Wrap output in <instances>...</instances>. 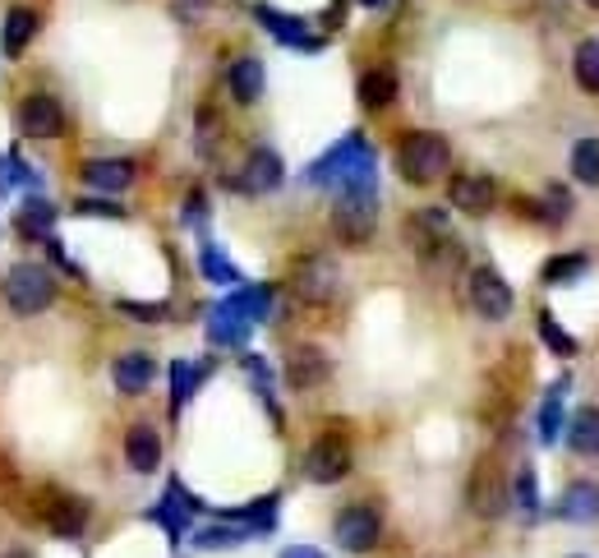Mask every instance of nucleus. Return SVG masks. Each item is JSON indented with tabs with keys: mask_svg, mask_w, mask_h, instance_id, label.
<instances>
[{
	"mask_svg": "<svg viewBox=\"0 0 599 558\" xmlns=\"http://www.w3.org/2000/svg\"><path fill=\"white\" fill-rule=\"evenodd\" d=\"M245 540V531L240 526H208V531H198V545L204 549H227V545H240Z\"/></svg>",
	"mask_w": 599,
	"mask_h": 558,
	"instance_id": "nucleus-34",
	"label": "nucleus"
},
{
	"mask_svg": "<svg viewBox=\"0 0 599 558\" xmlns=\"http://www.w3.org/2000/svg\"><path fill=\"white\" fill-rule=\"evenodd\" d=\"M576 83L599 93V42H581L576 47Z\"/></svg>",
	"mask_w": 599,
	"mask_h": 558,
	"instance_id": "nucleus-33",
	"label": "nucleus"
},
{
	"mask_svg": "<svg viewBox=\"0 0 599 558\" xmlns=\"http://www.w3.org/2000/svg\"><path fill=\"white\" fill-rule=\"evenodd\" d=\"M517 508L521 512L540 508V485H535V471H530V466H521V471H517Z\"/></svg>",
	"mask_w": 599,
	"mask_h": 558,
	"instance_id": "nucleus-35",
	"label": "nucleus"
},
{
	"mask_svg": "<svg viewBox=\"0 0 599 558\" xmlns=\"http://www.w3.org/2000/svg\"><path fill=\"white\" fill-rule=\"evenodd\" d=\"M152 378H158V365H152V355H143V351H129L111 365V384H116V392H125V397L148 392Z\"/></svg>",
	"mask_w": 599,
	"mask_h": 558,
	"instance_id": "nucleus-15",
	"label": "nucleus"
},
{
	"mask_svg": "<svg viewBox=\"0 0 599 558\" xmlns=\"http://www.w3.org/2000/svg\"><path fill=\"white\" fill-rule=\"evenodd\" d=\"M5 300L19 319H33L56 300V277L42 263H14L5 273Z\"/></svg>",
	"mask_w": 599,
	"mask_h": 558,
	"instance_id": "nucleus-4",
	"label": "nucleus"
},
{
	"mask_svg": "<svg viewBox=\"0 0 599 558\" xmlns=\"http://www.w3.org/2000/svg\"><path fill=\"white\" fill-rule=\"evenodd\" d=\"M291 292L304 300V305H327L337 296V263L327 254H304L296 259L291 267Z\"/></svg>",
	"mask_w": 599,
	"mask_h": 558,
	"instance_id": "nucleus-8",
	"label": "nucleus"
},
{
	"mask_svg": "<svg viewBox=\"0 0 599 558\" xmlns=\"http://www.w3.org/2000/svg\"><path fill=\"white\" fill-rule=\"evenodd\" d=\"M217 139H221V121H217L212 111L204 106V111H198V148L212 152V148H217Z\"/></svg>",
	"mask_w": 599,
	"mask_h": 558,
	"instance_id": "nucleus-36",
	"label": "nucleus"
},
{
	"mask_svg": "<svg viewBox=\"0 0 599 558\" xmlns=\"http://www.w3.org/2000/svg\"><path fill=\"white\" fill-rule=\"evenodd\" d=\"M567 443H572V453H581V457L599 453V407H581V411L572 415Z\"/></svg>",
	"mask_w": 599,
	"mask_h": 558,
	"instance_id": "nucleus-23",
	"label": "nucleus"
},
{
	"mask_svg": "<svg viewBox=\"0 0 599 558\" xmlns=\"http://www.w3.org/2000/svg\"><path fill=\"white\" fill-rule=\"evenodd\" d=\"M332 535H337L342 549H350V554H369L373 545H379V535H383L379 508H369V503H350V508H342L337 522H332Z\"/></svg>",
	"mask_w": 599,
	"mask_h": 558,
	"instance_id": "nucleus-7",
	"label": "nucleus"
},
{
	"mask_svg": "<svg viewBox=\"0 0 599 558\" xmlns=\"http://www.w3.org/2000/svg\"><path fill=\"white\" fill-rule=\"evenodd\" d=\"M590 267V259L586 254H558V259H549L544 267H540V277L549 282V286H567V282H576Z\"/></svg>",
	"mask_w": 599,
	"mask_h": 558,
	"instance_id": "nucleus-28",
	"label": "nucleus"
},
{
	"mask_svg": "<svg viewBox=\"0 0 599 558\" xmlns=\"http://www.w3.org/2000/svg\"><path fill=\"white\" fill-rule=\"evenodd\" d=\"M563 397H567V378H558V384L549 388L544 407H540V443H558V434H563Z\"/></svg>",
	"mask_w": 599,
	"mask_h": 558,
	"instance_id": "nucleus-27",
	"label": "nucleus"
},
{
	"mask_svg": "<svg viewBox=\"0 0 599 558\" xmlns=\"http://www.w3.org/2000/svg\"><path fill=\"white\" fill-rule=\"evenodd\" d=\"M494 181L489 175H480V171H461L452 175V185H448V204L461 208V213H471V217H484V213H494Z\"/></svg>",
	"mask_w": 599,
	"mask_h": 558,
	"instance_id": "nucleus-11",
	"label": "nucleus"
},
{
	"mask_svg": "<svg viewBox=\"0 0 599 558\" xmlns=\"http://www.w3.org/2000/svg\"><path fill=\"white\" fill-rule=\"evenodd\" d=\"M281 558H327V554L314 545H291V549H281Z\"/></svg>",
	"mask_w": 599,
	"mask_h": 558,
	"instance_id": "nucleus-40",
	"label": "nucleus"
},
{
	"mask_svg": "<svg viewBox=\"0 0 599 558\" xmlns=\"http://www.w3.org/2000/svg\"><path fill=\"white\" fill-rule=\"evenodd\" d=\"M558 517L563 522H595L599 517V485H590V480L567 485V494L558 503Z\"/></svg>",
	"mask_w": 599,
	"mask_h": 558,
	"instance_id": "nucleus-20",
	"label": "nucleus"
},
{
	"mask_svg": "<svg viewBox=\"0 0 599 558\" xmlns=\"http://www.w3.org/2000/svg\"><path fill=\"white\" fill-rule=\"evenodd\" d=\"M212 5V0H175V10H181V19H198Z\"/></svg>",
	"mask_w": 599,
	"mask_h": 558,
	"instance_id": "nucleus-39",
	"label": "nucleus"
},
{
	"mask_svg": "<svg viewBox=\"0 0 599 558\" xmlns=\"http://www.w3.org/2000/svg\"><path fill=\"white\" fill-rule=\"evenodd\" d=\"M198 267H204V277L217 282V286H235L240 282V273L227 263V254H221L217 244H204V250H198Z\"/></svg>",
	"mask_w": 599,
	"mask_h": 558,
	"instance_id": "nucleus-31",
	"label": "nucleus"
},
{
	"mask_svg": "<svg viewBox=\"0 0 599 558\" xmlns=\"http://www.w3.org/2000/svg\"><path fill=\"white\" fill-rule=\"evenodd\" d=\"M465 300H471V309L480 319H489V323H503L507 315H512V286H507L494 267H475L471 277H465Z\"/></svg>",
	"mask_w": 599,
	"mask_h": 558,
	"instance_id": "nucleus-6",
	"label": "nucleus"
},
{
	"mask_svg": "<svg viewBox=\"0 0 599 558\" xmlns=\"http://www.w3.org/2000/svg\"><path fill=\"white\" fill-rule=\"evenodd\" d=\"M254 14L263 19V29H268L277 42H291V47H300V52H319V37H309L296 14H277L273 5H258Z\"/></svg>",
	"mask_w": 599,
	"mask_h": 558,
	"instance_id": "nucleus-18",
	"label": "nucleus"
},
{
	"mask_svg": "<svg viewBox=\"0 0 599 558\" xmlns=\"http://www.w3.org/2000/svg\"><path fill=\"white\" fill-rule=\"evenodd\" d=\"M0 558H33L28 549H10V554H0Z\"/></svg>",
	"mask_w": 599,
	"mask_h": 558,
	"instance_id": "nucleus-41",
	"label": "nucleus"
},
{
	"mask_svg": "<svg viewBox=\"0 0 599 558\" xmlns=\"http://www.w3.org/2000/svg\"><path fill=\"white\" fill-rule=\"evenodd\" d=\"M33 33H37V14L28 10V5H14L10 14H5V33H0V47H5V56H19L33 42Z\"/></svg>",
	"mask_w": 599,
	"mask_h": 558,
	"instance_id": "nucleus-22",
	"label": "nucleus"
},
{
	"mask_svg": "<svg viewBox=\"0 0 599 558\" xmlns=\"http://www.w3.org/2000/svg\"><path fill=\"white\" fill-rule=\"evenodd\" d=\"M365 5H388V0H365Z\"/></svg>",
	"mask_w": 599,
	"mask_h": 558,
	"instance_id": "nucleus-42",
	"label": "nucleus"
},
{
	"mask_svg": "<svg viewBox=\"0 0 599 558\" xmlns=\"http://www.w3.org/2000/svg\"><path fill=\"white\" fill-rule=\"evenodd\" d=\"M120 309H125V315H135V319H143V323H158V319H166V305H139V300H120Z\"/></svg>",
	"mask_w": 599,
	"mask_h": 558,
	"instance_id": "nucleus-37",
	"label": "nucleus"
},
{
	"mask_svg": "<svg viewBox=\"0 0 599 558\" xmlns=\"http://www.w3.org/2000/svg\"><path fill=\"white\" fill-rule=\"evenodd\" d=\"M540 338L549 342L553 355H576V338H572V332H563L558 315H549V309H540Z\"/></svg>",
	"mask_w": 599,
	"mask_h": 558,
	"instance_id": "nucleus-32",
	"label": "nucleus"
},
{
	"mask_svg": "<svg viewBox=\"0 0 599 558\" xmlns=\"http://www.w3.org/2000/svg\"><path fill=\"white\" fill-rule=\"evenodd\" d=\"M79 213H97V217H120L116 204H97V198H83V204H74Z\"/></svg>",
	"mask_w": 599,
	"mask_h": 558,
	"instance_id": "nucleus-38",
	"label": "nucleus"
},
{
	"mask_svg": "<svg viewBox=\"0 0 599 558\" xmlns=\"http://www.w3.org/2000/svg\"><path fill=\"white\" fill-rule=\"evenodd\" d=\"M373 231H379V198H373V190H342L337 208H332V236L350 244V250H365Z\"/></svg>",
	"mask_w": 599,
	"mask_h": 558,
	"instance_id": "nucleus-3",
	"label": "nucleus"
},
{
	"mask_svg": "<svg viewBox=\"0 0 599 558\" xmlns=\"http://www.w3.org/2000/svg\"><path fill=\"white\" fill-rule=\"evenodd\" d=\"M572 175L581 185H599V139H581L572 148Z\"/></svg>",
	"mask_w": 599,
	"mask_h": 558,
	"instance_id": "nucleus-30",
	"label": "nucleus"
},
{
	"mask_svg": "<svg viewBox=\"0 0 599 558\" xmlns=\"http://www.w3.org/2000/svg\"><path fill=\"white\" fill-rule=\"evenodd\" d=\"M235 190H245V194H268L281 185V158L273 148H254L250 152V162L245 171H240V181H231Z\"/></svg>",
	"mask_w": 599,
	"mask_h": 558,
	"instance_id": "nucleus-14",
	"label": "nucleus"
},
{
	"mask_svg": "<svg viewBox=\"0 0 599 558\" xmlns=\"http://www.w3.org/2000/svg\"><path fill=\"white\" fill-rule=\"evenodd\" d=\"M221 305H231L245 323H258V319L273 315V286H240V292L231 300H221Z\"/></svg>",
	"mask_w": 599,
	"mask_h": 558,
	"instance_id": "nucleus-24",
	"label": "nucleus"
},
{
	"mask_svg": "<svg viewBox=\"0 0 599 558\" xmlns=\"http://www.w3.org/2000/svg\"><path fill=\"white\" fill-rule=\"evenodd\" d=\"M227 83H231V98L235 102H245V106L258 102L263 98V60L258 56H240L231 65V79Z\"/></svg>",
	"mask_w": 599,
	"mask_h": 558,
	"instance_id": "nucleus-21",
	"label": "nucleus"
},
{
	"mask_svg": "<svg viewBox=\"0 0 599 558\" xmlns=\"http://www.w3.org/2000/svg\"><path fill=\"white\" fill-rule=\"evenodd\" d=\"M47 526L60 535V540H79L83 526H88V503L74 494H47V508H42Z\"/></svg>",
	"mask_w": 599,
	"mask_h": 558,
	"instance_id": "nucleus-13",
	"label": "nucleus"
},
{
	"mask_svg": "<svg viewBox=\"0 0 599 558\" xmlns=\"http://www.w3.org/2000/svg\"><path fill=\"white\" fill-rule=\"evenodd\" d=\"M79 175H83L88 190L120 194V190H129V181H135V162H125V158H97V162H88Z\"/></svg>",
	"mask_w": 599,
	"mask_h": 558,
	"instance_id": "nucleus-16",
	"label": "nucleus"
},
{
	"mask_svg": "<svg viewBox=\"0 0 599 558\" xmlns=\"http://www.w3.org/2000/svg\"><path fill=\"white\" fill-rule=\"evenodd\" d=\"M465 503H471L475 517L494 522L507 512V503H512V485H507V471L498 466V457H480L471 480H465Z\"/></svg>",
	"mask_w": 599,
	"mask_h": 558,
	"instance_id": "nucleus-5",
	"label": "nucleus"
},
{
	"mask_svg": "<svg viewBox=\"0 0 599 558\" xmlns=\"http://www.w3.org/2000/svg\"><path fill=\"white\" fill-rule=\"evenodd\" d=\"M125 462H129V471H158V462H162V439L158 430H148V425H135L125 434Z\"/></svg>",
	"mask_w": 599,
	"mask_h": 558,
	"instance_id": "nucleus-17",
	"label": "nucleus"
},
{
	"mask_svg": "<svg viewBox=\"0 0 599 558\" xmlns=\"http://www.w3.org/2000/svg\"><path fill=\"white\" fill-rule=\"evenodd\" d=\"M314 185H342V190H373V148L365 134H346L337 148H327L323 158L309 167Z\"/></svg>",
	"mask_w": 599,
	"mask_h": 558,
	"instance_id": "nucleus-1",
	"label": "nucleus"
},
{
	"mask_svg": "<svg viewBox=\"0 0 599 558\" xmlns=\"http://www.w3.org/2000/svg\"><path fill=\"white\" fill-rule=\"evenodd\" d=\"M586 5H590V10H599V0H586Z\"/></svg>",
	"mask_w": 599,
	"mask_h": 558,
	"instance_id": "nucleus-43",
	"label": "nucleus"
},
{
	"mask_svg": "<svg viewBox=\"0 0 599 558\" xmlns=\"http://www.w3.org/2000/svg\"><path fill=\"white\" fill-rule=\"evenodd\" d=\"M51 227H56V208L47 204V198H28V204H19L14 231L24 240H51Z\"/></svg>",
	"mask_w": 599,
	"mask_h": 558,
	"instance_id": "nucleus-19",
	"label": "nucleus"
},
{
	"mask_svg": "<svg viewBox=\"0 0 599 558\" xmlns=\"http://www.w3.org/2000/svg\"><path fill=\"white\" fill-rule=\"evenodd\" d=\"M392 98H396V75H392V70H369V75H360V106L383 111Z\"/></svg>",
	"mask_w": 599,
	"mask_h": 558,
	"instance_id": "nucleus-26",
	"label": "nucleus"
},
{
	"mask_svg": "<svg viewBox=\"0 0 599 558\" xmlns=\"http://www.w3.org/2000/svg\"><path fill=\"white\" fill-rule=\"evenodd\" d=\"M346 471H350V443L342 434H323V439L309 443L304 476L314 480V485H337Z\"/></svg>",
	"mask_w": 599,
	"mask_h": 558,
	"instance_id": "nucleus-9",
	"label": "nucleus"
},
{
	"mask_svg": "<svg viewBox=\"0 0 599 558\" xmlns=\"http://www.w3.org/2000/svg\"><path fill=\"white\" fill-rule=\"evenodd\" d=\"M204 374H208V365H185V361L171 365V401H175V411H181L189 401V392L204 384Z\"/></svg>",
	"mask_w": 599,
	"mask_h": 558,
	"instance_id": "nucleus-29",
	"label": "nucleus"
},
{
	"mask_svg": "<svg viewBox=\"0 0 599 558\" xmlns=\"http://www.w3.org/2000/svg\"><path fill=\"white\" fill-rule=\"evenodd\" d=\"M327 374H332V361L319 346H296L291 355H286V384H291L296 392H309V388L327 384Z\"/></svg>",
	"mask_w": 599,
	"mask_h": 558,
	"instance_id": "nucleus-12",
	"label": "nucleus"
},
{
	"mask_svg": "<svg viewBox=\"0 0 599 558\" xmlns=\"http://www.w3.org/2000/svg\"><path fill=\"white\" fill-rule=\"evenodd\" d=\"M448 167H452V148L434 129H411L396 144V171H402L406 185H434Z\"/></svg>",
	"mask_w": 599,
	"mask_h": 558,
	"instance_id": "nucleus-2",
	"label": "nucleus"
},
{
	"mask_svg": "<svg viewBox=\"0 0 599 558\" xmlns=\"http://www.w3.org/2000/svg\"><path fill=\"white\" fill-rule=\"evenodd\" d=\"M208 338L221 342V346H240V342L250 338V323L240 319L231 305H217V309H212V319H208Z\"/></svg>",
	"mask_w": 599,
	"mask_h": 558,
	"instance_id": "nucleus-25",
	"label": "nucleus"
},
{
	"mask_svg": "<svg viewBox=\"0 0 599 558\" xmlns=\"http://www.w3.org/2000/svg\"><path fill=\"white\" fill-rule=\"evenodd\" d=\"M19 129L28 134V139H60L65 134V111L51 93H33L24 98V106H19Z\"/></svg>",
	"mask_w": 599,
	"mask_h": 558,
	"instance_id": "nucleus-10",
	"label": "nucleus"
}]
</instances>
